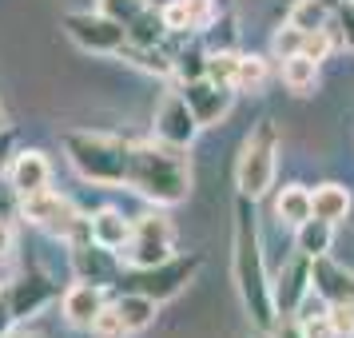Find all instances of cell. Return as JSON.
I'll return each mask as SVG.
<instances>
[{
	"instance_id": "6da1fadb",
	"label": "cell",
	"mask_w": 354,
	"mask_h": 338,
	"mask_svg": "<svg viewBox=\"0 0 354 338\" xmlns=\"http://www.w3.org/2000/svg\"><path fill=\"white\" fill-rule=\"evenodd\" d=\"M231 274L247 314L259 330H271L279 310H274V287L271 271H267V255H263V235H259L255 219V199L239 195L235 199V227H231Z\"/></svg>"
},
{
	"instance_id": "7a4b0ae2",
	"label": "cell",
	"mask_w": 354,
	"mask_h": 338,
	"mask_svg": "<svg viewBox=\"0 0 354 338\" xmlns=\"http://www.w3.org/2000/svg\"><path fill=\"white\" fill-rule=\"evenodd\" d=\"M128 187L144 195L156 207H176L192 191V160L187 147L163 144V140H140L131 144V167H128Z\"/></svg>"
},
{
	"instance_id": "3957f363",
	"label": "cell",
	"mask_w": 354,
	"mask_h": 338,
	"mask_svg": "<svg viewBox=\"0 0 354 338\" xmlns=\"http://www.w3.org/2000/svg\"><path fill=\"white\" fill-rule=\"evenodd\" d=\"M60 147L68 156V167L96 187H128V167H131V144L124 135L92 128H72L60 135Z\"/></svg>"
},
{
	"instance_id": "277c9868",
	"label": "cell",
	"mask_w": 354,
	"mask_h": 338,
	"mask_svg": "<svg viewBox=\"0 0 354 338\" xmlns=\"http://www.w3.org/2000/svg\"><path fill=\"white\" fill-rule=\"evenodd\" d=\"M279 128L274 120H259L255 128L247 131V140L239 147L235 160V187L247 199H263L274 183V167H279Z\"/></svg>"
},
{
	"instance_id": "5b68a950",
	"label": "cell",
	"mask_w": 354,
	"mask_h": 338,
	"mask_svg": "<svg viewBox=\"0 0 354 338\" xmlns=\"http://www.w3.org/2000/svg\"><path fill=\"white\" fill-rule=\"evenodd\" d=\"M64 36L76 44L80 52L92 56H120L128 44V28L120 20L104 17L100 8H84V12H64Z\"/></svg>"
},
{
	"instance_id": "8992f818",
	"label": "cell",
	"mask_w": 354,
	"mask_h": 338,
	"mask_svg": "<svg viewBox=\"0 0 354 338\" xmlns=\"http://www.w3.org/2000/svg\"><path fill=\"white\" fill-rule=\"evenodd\" d=\"M176 255V227L171 219H163L156 211L147 215H136V227H131V243L120 251L124 267L128 271H144V267H156L163 259Z\"/></svg>"
},
{
	"instance_id": "52a82bcc",
	"label": "cell",
	"mask_w": 354,
	"mask_h": 338,
	"mask_svg": "<svg viewBox=\"0 0 354 338\" xmlns=\"http://www.w3.org/2000/svg\"><path fill=\"white\" fill-rule=\"evenodd\" d=\"M203 267V259L199 255H171L156 263V267H144V271H128L124 274V290H140L147 299H156V303H167V299H176L179 290L192 283L195 274Z\"/></svg>"
},
{
	"instance_id": "ba28073f",
	"label": "cell",
	"mask_w": 354,
	"mask_h": 338,
	"mask_svg": "<svg viewBox=\"0 0 354 338\" xmlns=\"http://www.w3.org/2000/svg\"><path fill=\"white\" fill-rule=\"evenodd\" d=\"M20 219L40 227V231H48V235H56V239H64L68 231H72V223L80 219V211H76V203L68 195L44 187V191L20 195Z\"/></svg>"
},
{
	"instance_id": "9c48e42d",
	"label": "cell",
	"mask_w": 354,
	"mask_h": 338,
	"mask_svg": "<svg viewBox=\"0 0 354 338\" xmlns=\"http://www.w3.org/2000/svg\"><path fill=\"white\" fill-rule=\"evenodd\" d=\"M179 92H183L187 108L195 112V120H199L203 128H215V124H223L227 115H231V108H235V96H239L231 84H215V80H207V76L179 84Z\"/></svg>"
},
{
	"instance_id": "30bf717a",
	"label": "cell",
	"mask_w": 354,
	"mask_h": 338,
	"mask_svg": "<svg viewBox=\"0 0 354 338\" xmlns=\"http://www.w3.org/2000/svg\"><path fill=\"white\" fill-rule=\"evenodd\" d=\"M156 140H163V144H176V147H192L195 135H199V120H195V112L187 108V100H183V92H167V96L160 100V108H156Z\"/></svg>"
},
{
	"instance_id": "8fae6325",
	"label": "cell",
	"mask_w": 354,
	"mask_h": 338,
	"mask_svg": "<svg viewBox=\"0 0 354 338\" xmlns=\"http://www.w3.org/2000/svg\"><path fill=\"white\" fill-rule=\"evenodd\" d=\"M68 259H72L76 279H84V283H100V287L120 283V271H128L124 259H120V251H108V247H100L96 239L80 243V247H68Z\"/></svg>"
},
{
	"instance_id": "7c38bea8",
	"label": "cell",
	"mask_w": 354,
	"mask_h": 338,
	"mask_svg": "<svg viewBox=\"0 0 354 338\" xmlns=\"http://www.w3.org/2000/svg\"><path fill=\"white\" fill-rule=\"evenodd\" d=\"M274 287V310L279 314H299L303 299L310 294V259L295 255L287 267H279V274H271Z\"/></svg>"
},
{
	"instance_id": "4fadbf2b",
	"label": "cell",
	"mask_w": 354,
	"mask_h": 338,
	"mask_svg": "<svg viewBox=\"0 0 354 338\" xmlns=\"http://www.w3.org/2000/svg\"><path fill=\"white\" fill-rule=\"evenodd\" d=\"M4 294H8V306H12V319L20 322L28 314H36V310H44L56 299V283L44 271H24L17 283L4 287Z\"/></svg>"
},
{
	"instance_id": "5bb4252c",
	"label": "cell",
	"mask_w": 354,
	"mask_h": 338,
	"mask_svg": "<svg viewBox=\"0 0 354 338\" xmlns=\"http://www.w3.org/2000/svg\"><path fill=\"white\" fill-rule=\"evenodd\" d=\"M104 306H108V287H100V283H84V279H76V283L64 290V299H60L64 322L68 326H76V330H88Z\"/></svg>"
},
{
	"instance_id": "9a60e30c",
	"label": "cell",
	"mask_w": 354,
	"mask_h": 338,
	"mask_svg": "<svg viewBox=\"0 0 354 338\" xmlns=\"http://www.w3.org/2000/svg\"><path fill=\"white\" fill-rule=\"evenodd\" d=\"M163 20H167L171 32L207 36V28L219 20V0H167Z\"/></svg>"
},
{
	"instance_id": "2e32d148",
	"label": "cell",
	"mask_w": 354,
	"mask_h": 338,
	"mask_svg": "<svg viewBox=\"0 0 354 338\" xmlns=\"http://www.w3.org/2000/svg\"><path fill=\"white\" fill-rule=\"evenodd\" d=\"M310 290L322 294L326 303H354V271L330 255L310 259Z\"/></svg>"
},
{
	"instance_id": "e0dca14e",
	"label": "cell",
	"mask_w": 354,
	"mask_h": 338,
	"mask_svg": "<svg viewBox=\"0 0 354 338\" xmlns=\"http://www.w3.org/2000/svg\"><path fill=\"white\" fill-rule=\"evenodd\" d=\"M8 183L17 195L44 191L52 183V163L44 151H17V160L8 163Z\"/></svg>"
},
{
	"instance_id": "ac0fdd59",
	"label": "cell",
	"mask_w": 354,
	"mask_h": 338,
	"mask_svg": "<svg viewBox=\"0 0 354 338\" xmlns=\"http://www.w3.org/2000/svg\"><path fill=\"white\" fill-rule=\"evenodd\" d=\"M131 227H136V219L124 215L120 207H100L92 215V239L108 251H124L131 243Z\"/></svg>"
},
{
	"instance_id": "d6986e66",
	"label": "cell",
	"mask_w": 354,
	"mask_h": 338,
	"mask_svg": "<svg viewBox=\"0 0 354 338\" xmlns=\"http://www.w3.org/2000/svg\"><path fill=\"white\" fill-rule=\"evenodd\" d=\"M167 40H171V28L163 20V8H156V4H147L128 24V44H136V48H163Z\"/></svg>"
},
{
	"instance_id": "ffe728a7",
	"label": "cell",
	"mask_w": 354,
	"mask_h": 338,
	"mask_svg": "<svg viewBox=\"0 0 354 338\" xmlns=\"http://www.w3.org/2000/svg\"><path fill=\"white\" fill-rule=\"evenodd\" d=\"M310 207H315V219H326V223H342L346 215H351L354 199L351 191L342 187V183H319L315 191H310Z\"/></svg>"
},
{
	"instance_id": "44dd1931",
	"label": "cell",
	"mask_w": 354,
	"mask_h": 338,
	"mask_svg": "<svg viewBox=\"0 0 354 338\" xmlns=\"http://www.w3.org/2000/svg\"><path fill=\"white\" fill-rule=\"evenodd\" d=\"M112 303H115V310H120V319L128 322L131 335L147 330V326L156 322V314H160V303L147 299V294H140V290H124V294H115Z\"/></svg>"
},
{
	"instance_id": "7402d4cb",
	"label": "cell",
	"mask_w": 354,
	"mask_h": 338,
	"mask_svg": "<svg viewBox=\"0 0 354 338\" xmlns=\"http://www.w3.org/2000/svg\"><path fill=\"white\" fill-rule=\"evenodd\" d=\"M330 243H335V223H326V219L310 215L303 227H295V251L306 259L330 255Z\"/></svg>"
},
{
	"instance_id": "603a6c76",
	"label": "cell",
	"mask_w": 354,
	"mask_h": 338,
	"mask_svg": "<svg viewBox=\"0 0 354 338\" xmlns=\"http://www.w3.org/2000/svg\"><path fill=\"white\" fill-rule=\"evenodd\" d=\"M274 215H279V223L303 227L306 219L315 215V207H310V187H303V183H287V187L279 191V199H274Z\"/></svg>"
},
{
	"instance_id": "cb8c5ba5",
	"label": "cell",
	"mask_w": 354,
	"mask_h": 338,
	"mask_svg": "<svg viewBox=\"0 0 354 338\" xmlns=\"http://www.w3.org/2000/svg\"><path fill=\"white\" fill-rule=\"evenodd\" d=\"M279 76H283V84H287V92H295V96H310L315 84H319V60H310V56L279 60Z\"/></svg>"
},
{
	"instance_id": "d4e9b609",
	"label": "cell",
	"mask_w": 354,
	"mask_h": 338,
	"mask_svg": "<svg viewBox=\"0 0 354 338\" xmlns=\"http://www.w3.org/2000/svg\"><path fill=\"white\" fill-rule=\"evenodd\" d=\"M120 60L144 68V72H151V76H171V72H176V60H171L167 44H163V48H136V44H124Z\"/></svg>"
},
{
	"instance_id": "484cf974",
	"label": "cell",
	"mask_w": 354,
	"mask_h": 338,
	"mask_svg": "<svg viewBox=\"0 0 354 338\" xmlns=\"http://www.w3.org/2000/svg\"><path fill=\"white\" fill-rule=\"evenodd\" d=\"M267 80H271L267 60L255 56V52H243L239 56V72H235V92H263Z\"/></svg>"
},
{
	"instance_id": "4316f807",
	"label": "cell",
	"mask_w": 354,
	"mask_h": 338,
	"mask_svg": "<svg viewBox=\"0 0 354 338\" xmlns=\"http://www.w3.org/2000/svg\"><path fill=\"white\" fill-rule=\"evenodd\" d=\"M330 17H335V8H326L322 0H295V8L287 12V20L295 24V28H303V32H319V28H326Z\"/></svg>"
},
{
	"instance_id": "83f0119b",
	"label": "cell",
	"mask_w": 354,
	"mask_h": 338,
	"mask_svg": "<svg viewBox=\"0 0 354 338\" xmlns=\"http://www.w3.org/2000/svg\"><path fill=\"white\" fill-rule=\"evenodd\" d=\"M239 56L235 48H207V80L231 84L235 88V72H239Z\"/></svg>"
},
{
	"instance_id": "f1b7e54d",
	"label": "cell",
	"mask_w": 354,
	"mask_h": 338,
	"mask_svg": "<svg viewBox=\"0 0 354 338\" xmlns=\"http://www.w3.org/2000/svg\"><path fill=\"white\" fill-rule=\"evenodd\" d=\"M303 48H306V32H303V28H295L290 20L271 36V56H274V60H290V56H303Z\"/></svg>"
},
{
	"instance_id": "f546056e",
	"label": "cell",
	"mask_w": 354,
	"mask_h": 338,
	"mask_svg": "<svg viewBox=\"0 0 354 338\" xmlns=\"http://www.w3.org/2000/svg\"><path fill=\"white\" fill-rule=\"evenodd\" d=\"M92 330V338H128L131 330H128V322L120 319V310H115V303H108L104 310L96 314V322L88 326Z\"/></svg>"
},
{
	"instance_id": "4dcf8cb0",
	"label": "cell",
	"mask_w": 354,
	"mask_h": 338,
	"mask_svg": "<svg viewBox=\"0 0 354 338\" xmlns=\"http://www.w3.org/2000/svg\"><path fill=\"white\" fill-rule=\"evenodd\" d=\"M330 24H335V32H338V48L354 52V0H342V4H338Z\"/></svg>"
},
{
	"instance_id": "1f68e13d",
	"label": "cell",
	"mask_w": 354,
	"mask_h": 338,
	"mask_svg": "<svg viewBox=\"0 0 354 338\" xmlns=\"http://www.w3.org/2000/svg\"><path fill=\"white\" fill-rule=\"evenodd\" d=\"M96 8L104 12V17H112V20H120L124 28H128L131 20L140 17L147 8V0H96Z\"/></svg>"
},
{
	"instance_id": "d6a6232c",
	"label": "cell",
	"mask_w": 354,
	"mask_h": 338,
	"mask_svg": "<svg viewBox=\"0 0 354 338\" xmlns=\"http://www.w3.org/2000/svg\"><path fill=\"white\" fill-rule=\"evenodd\" d=\"M326 314H330V326H335L338 338L354 335V303H330L326 306Z\"/></svg>"
},
{
	"instance_id": "836d02e7",
	"label": "cell",
	"mask_w": 354,
	"mask_h": 338,
	"mask_svg": "<svg viewBox=\"0 0 354 338\" xmlns=\"http://www.w3.org/2000/svg\"><path fill=\"white\" fill-rule=\"evenodd\" d=\"M267 338H306V330H303V322L295 319V314H279L274 326L267 330Z\"/></svg>"
},
{
	"instance_id": "e575fe53",
	"label": "cell",
	"mask_w": 354,
	"mask_h": 338,
	"mask_svg": "<svg viewBox=\"0 0 354 338\" xmlns=\"http://www.w3.org/2000/svg\"><path fill=\"white\" fill-rule=\"evenodd\" d=\"M12 306H8V294H4V290H0V338L8 335V330H12Z\"/></svg>"
},
{
	"instance_id": "d590c367",
	"label": "cell",
	"mask_w": 354,
	"mask_h": 338,
	"mask_svg": "<svg viewBox=\"0 0 354 338\" xmlns=\"http://www.w3.org/2000/svg\"><path fill=\"white\" fill-rule=\"evenodd\" d=\"M8 251H12V223L0 219V259H8Z\"/></svg>"
},
{
	"instance_id": "8d00e7d4",
	"label": "cell",
	"mask_w": 354,
	"mask_h": 338,
	"mask_svg": "<svg viewBox=\"0 0 354 338\" xmlns=\"http://www.w3.org/2000/svg\"><path fill=\"white\" fill-rule=\"evenodd\" d=\"M4 338H44V335H36V330H28V326H12Z\"/></svg>"
},
{
	"instance_id": "74e56055",
	"label": "cell",
	"mask_w": 354,
	"mask_h": 338,
	"mask_svg": "<svg viewBox=\"0 0 354 338\" xmlns=\"http://www.w3.org/2000/svg\"><path fill=\"white\" fill-rule=\"evenodd\" d=\"M322 4H326V8H338V4H342V0H322Z\"/></svg>"
},
{
	"instance_id": "f35d334b",
	"label": "cell",
	"mask_w": 354,
	"mask_h": 338,
	"mask_svg": "<svg viewBox=\"0 0 354 338\" xmlns=\"http://www.w3.org/2000/svg\"><path fill=\"white\" fill-rule=\"evenodd\" d=\"M0 131H4V108H0Z\"/></svg>"
},
{
	"instance_id": "ab89813d",
	"label": "cell",
	"mask_w": 354,
	"mask_h": 338,
	"mask_svg": "<svg viewBox=\"0 0 354 338\" xmlns=\"http://www.w3.org/2000/svg\"><path fill=\"white\" fill-rule=\"evenodd\" d=\"M351 338H354V335H351Z\"/></svg>"
}]
</instances>
